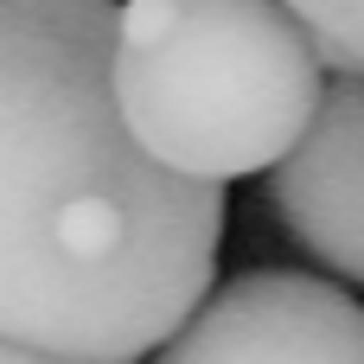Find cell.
I'll return each mask as SVG.
<instances>
[{
  "instance_id": "cell-1",
  "label": "cell",
  "mask_w": 364,
  "mask_h": 364,
  "mask_svg": "<svg viewBox=\"0 0 364 364\" xmlns=\"http://www.w3.org/2000/svg\"><path fill=\"white\" fill-rule=\"evenodd\" d=\"M224 186L141 154L115 0H0V346L141 364L218 282Z\"/></svg>"
},
{
  "instance_id": "cell-2",
  "label": "cell",
  "mask_w": 364,
  "mask_h": 364,
  "mask_svg": "<svg viewBox=\"0 0 364 364\" xmlns=\"http://www.w3.org/2000/svg\"><path fill=\"white\" fill-rule=\"evenodd\" d=\"M320 96V45L282 0H115V109L179 179L269 173Z\"/></svg>"
},
{
  "instance_id": "cell-3",
  "label": "cell",
  "mask_w": 364,
  "mask_h": 364,
  "mask_svg": "<svg viewBox=\"0 0 364 364\" xmlns=\"http://www.w3.org/2000/svg\"><path fill=\"white\" fill-rule=\"evenodd\" d=\"M141 364H364V307L333 275L243 269L211 282Z\"/></svg>"
},
{
  "instance_id": "cell-4",
  "label": "cell",
  "mask_w": 364,
  "mask_h": 364,
  "mask_svg": "<svg viewBox=\"0 0 364 364\" xmlns=\"http://www.w3.org/2000/svg\"><path fill=\"white\" fill-rule=\"evenodd\" d=\"M269 211L301 256L364 288V70L326 83L307 134L269 166Z\"/></svg>"
},
{
  "instance_id": "cell-5",
  "label": "cell",
  "mask_w": 364,
  "mask_h": 364,
  "mask_svg": "<svg viewBox=\"0 0 364 364\" xmlns=\"http://www.w3.org/2000/svg\"><path fill=\"white\" fill-rule=\"evenodd\" d=\"M320 45V64L333 77L364 70V0H282Z\"/></svg>"
},
{
  "instance_id": "cell-6",
  "label": "cell",
  "mask_w": 364,
  "mask_h": 364,
  "mask_svg": "<svg viewBox=\"0 0 364 364\" xmlns=\"http://www.w3.org/2000/svg\"><path fill=\"white\" fill-rule=\"evenodd\" d=\"M0 364H51V358H32V352H19V346H0Z\"/></svg>"
}]
</instances>
